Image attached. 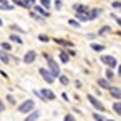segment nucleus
Returning a JSON list of instances; mask_svg holds the SVG:
<instances>
[{"label":"nucleus","mask_w":121,"mask_h":121,"mask_svg":"<svg viewBox=\"0 0 121 121\" xmlns=\"http://www.w3.org/2000/svg\"><path fill=\"white\" fill-rule=\"evenodd\" d=\"M44 58L47 60V68H48V71L55 76V78H58V76L61 74V73H60V65H58V63H56L48 53H44Z\"/></svg>","instance_id":"nucleus-1"},{"label":"nucleus","mask_w":121,"mask_h":121,"mask_svg":"<svg viewBox=\"0 0 121 121\" xmlns=\"http://www.w3.org/2000/svg\"><path fill=\"white\" fill-rule=\"evenodd\" d=\"M34 107H36V102L32 100V99H28V100H24V102L18 105V112L19 113H29L34 110Z\"/></svg>","instance_id":"nucleus-2"},{"label":"nucleus","mask_w":121,"mask_h":121,"mask_svg":"<svg viewBox=\"0 0 121 121\" xmlns=\"http://www.w3.org/2000/svg\"><path fill=\"white\" fill-rule=\"evenodd\" d=\"M87 100H89V103L92 105V107L95 108V110H97V112H100V113L105 112V105H103V103L100 102L97 97H94L92 94H89V95H87Z\"/></svg>","instance_id":"nucleus-3"},{"label":"nucleus","mask_w":121,"mask_h":121,"mask_svg":"<svg viewBox=\"0 0 121 121\" xmlns=\"http://www.w3.org/2000/svg\"><path fill=\"white\" fill-rule=\"evenodd\" d=\"M39 74L42 76V79H44L47 84H53V82H55V79H56L55 76L48 71V68H39Z\"/></svg>","instance_id":"nucleus-4"},{"label":"nucleus","mask_w":121,"mask_h":121,"mask_svg":"<svg viewBox=\"0 0 121 121\" xmlns=\"http://www.w3.org/2000/svg\"><path fill=\"white\" fill-rule=\"evenodd\" d=\"M100 61H102L103 65H107V68H116L118 66V61H116V58L112 55H102L100 56Z\"/></svg>","instance_id":"nucleus-5"},{"label":"nucleus","mask_w":121,"mask_h":121,"mask_svg":"<svg viewBox=\"0 0 121 121\" xmlns=\"http://www.w3.org/2000/svg\"><path fill=\"white\" fill-rule=\"evenodd\" d=\"M36 58H37V53H36V50H28L24 56H23V63H26V65H32L34 61H36Z\"/></svg>","instance_id":"nucleus-6"},{"label":"nucleus","mask_w":121,"mask_h":121,"mask_svg":"<svg viewBox=\"0 0 121 121\" xmlns=\"http://www.w3.org/2000/svg\"><path fill=\"white\" fill-rule=\"evenodd\" d=\"M39 92L42 94V97H44V100L45 102H52V100H55L56 99V95L53 91H50V89H40Z\"/></svg>","instance_id":"nucleus-7"},{"label":"nucleus","mask_w":121,"mask_h":121,"mask_svg":"<svg viewBox=\"0 0 121 121\" xmlns=\"http://www.w3.org/2000/svg\"><path fill=\"white\" fill-rule=\"evenodd\" d=\"M32 8H34V11H36V13H39L42 18H48V16H50V11H48V10H45L44 7H40L39 3H36Z\"/></svg>","instance_id":"nucleus-8"},{"label":"nucleus","mask_w":121,"mask_h":121,"mask_svg":"<svg viewBox=\"0 0 121 121\" xmlns=\"http://www.w3.org/2000/svg\"><path fill=\"white\" fill-rule=\"evenodd\" d=\"M53 42H55V44H58L60 47H66V48H71V47H74V45H73V42H71V40H66V39H60V37H55V39H53Z\"/></svg>","instance_id":"nucleus-9"},{"label":"nucleus","mask_w":121,"mask_h":121,"mask_svg":"<svg viewBox=\"0 0 121 121\" xmlns=\"http://www.w3.org/2000/svg\"><path fill=\"white\" fill-rule=\"evenodd\" d=\"M0 61H2L3 65H10V63H11L10 52H5V50H2V48H0Z\"/></svg>","instance_id":"nucleus-10"},{"label":"nucleus","mask_w":121,"mask_h":121,"mask_svg":"<svg viewBox=\"0 0 121 121\" xmlns=\"http://www.w3.org/2000/svg\"><path fill=\"white\" fill-rule=\"evenodd\" d=\"M110 95H112L113 99H116V100H121V89L120 87H116V86H110Z\"/></svg>","instance_id":"nucleus-11"},{"label":"nucleus","mask_w":121,"mask_h":121,"mask_svg":"<svg viewBox=\"0 0 121 121\" xmlns=\"http://www.w3.org/2000/svg\"><path fill=\"white\" fill-rule=\"evenodd\" d=\"M39 116H40V112L34 108L32 112H29V113H28V116L24 118V121H37V120H39Z\"/></svg>","instance_id":"nucleus-12"},{"label":"nucleus","mask_w":121,"mask_h":121,"mask_svg":"<svg viewBox=\"0 0 121 121\" xmlns=\"http://www.w3.org/2000/svg\"><path fill=\"white\" fill-rule=\"evenodd\" d=\"M97 86H99V87H102V89H107V91H108L112 84H110V81H108L107 78H99V79H97Z\"/></svg>","instance_id":"nucleus-13"},{"label":"nucleus","mask_w":121,"mask_h":121,"mask_svg":"<svg viewBox=\"0 0 121 121\" xmlns=\"http://www.w3.org/2000/svg\"><path fill=\"white\" fill-rule=\"evenodd\" d=\"M73 10L74 11H78V13H89V7H86V5H82V3H74L73 5Z\"/></svg>","instance_id":"nucleus-14"},{"label":"nucleus","mask_w":121,"mask_h":121,"mask_svg":"<svg viewBox=\"0 0 121 121\" xmlns=\"http://www.w3.org/2000/svg\"><path fill=\"white\" fill-rule=\"evenodd\" d=\"M100 13H102V8H92V10H89V21L97 19L99 16H100Z\"/></svg>","instance_id":"nucleus-15"},{"label":"nucleus","mask_w":121,"mask_h":121,"mask_svg":"<svg viewBox=\"0 0 121 121\" xmlns=\"http://www.w3.org/2000/svg\"><path fill=\"white\" fill-rule=\"evenodd\" d=\"M15 8L13 3H10L8 0H0V10H7V11H11Z\"/></svg>","instance_id":"nucleus-16"},{"label":"nucleus","mask_w":121,"mask_h":121,"mask_svg":"<svg viewBox=\"0 0 121 121\" xmlns=\"http://www.w3.org/2000/svg\"><path fill=\"white\" fill-rule=\"evenodd\" d=\"M13 5L15 7H21V8H26V10H31L32 7L29 5L26 0H13Z\"/></svg>","instance_id":"nucleus-17"},{"label":"nucleus","mask_w":121,"mask_h":121,"mask_svg":"<svg viewBox=\"0 0 121 121\" xmlns=\"http://www.w3.org/2000/svg\"><path fill=\"white\" fill-rule=\"evenodd\" d=\"M74 18L79 21V23H86V21H89V13H74Z\"/></svg>","instance_id":"nucleus-18"},{"label":"nucleus","mask_w":121,"mask_h":121,"mask_svg":"<svg viewBox=\"0 0 121 121\" xmlns=\"http://www.w3.org/2000/svg\"><path fill=\"white\" fill-rule=\"evenodd\" d=\"M10 40L11 42H15V44H19V45H23V39H21V36L19 34H16V32H13V34H10Z\"/></svg>","instance_id":"nucleus-19"},{"label":"nucleus","mask_w":121,"mask_h":121,"mask_svg":"<svg viewBox=\"0 0 121 121\" xmlns=\"http://www.w3.org/2000/svg\"><path fill=\"white\" fill-rule=\"evenodd\" d=\"M58 56H60V61H61L63 65H66V63L69 61V55L66 53V50H60V53H58Z\"/></svg>","instance_id":"nucleus-20"},{"label":"nucleus","mask_w":121,"mask_h":121,"mask_svg":"<svg viewBox=\"0 0 121 121\" xmlns=\"http://www.w3.org/2000/svg\"><path fill=\"white\" fill-rule=\"evenodd\" d=\"M91 48H92L94 52H103V50H105V45H102V44H95V42H92V44H91Z\"/></svg>","instance_id":"nucleus-21"},{"label":"nucleus","mask_w":121,"mask_h":121,"mask_svg":"<svg viewBox=\"0 0 121 121\" xmlns=\"http://www.w3.org/2000/svg\"><path fill=\"white\" fill-rule=\"evenodd\" d=\"M10 29H11L13 32H16V34H24V32H26V31L21 28V26H18V24H11V26H10Z\"/></svg>","instance_id":"nucleus-22"},{"label":"nucleus","mask_w":121,"mask_h":121,"mask_svg":"<svg viewBox=\"0 0 121 121\" xmlns=\"http://www.w3.org/2000/svg\"><path fill=\"white\" fill-rule=\"evenodd\" d=\"M112 108H113V112L116 113V115H121V102H120V100H116V102L113 103Z\"/></svg>","instance_id":"nucleus-23"},{"label":"nucleus","mask_w":121,"mask_h":121,"mask_svg":"<svg viewBox=\"0 0 121 121\" xmlns=\"http://www.w3.org/2000/svg\"><path fill=\"white\" fill-rule=\"evenodd\" d=\"M112 32V26H103L102 29H99V36H107Z\"/></svg>","instance_id":"nucleus-24"},{"label":"nucleus","mask_w":121,"mask_h":121,"mask_svg":"<svg viewBox=\"0 0 121 121\" xmlns=\"http://www.w3.org/2000/svg\"><path fill=\"white\" fill-rule=\"evenodd\" d=\"M58 79H60V84H61V86H68V84H69V78L66 74H60Z\"/></svg>","instance_id":"nucleus-25"},{"label":"nucleus","mask_w":121,"mask_h":121,"mask_svg":"<svg viewBox=\"0 0 121 121\" xmlns=\"http://www.w3.org/2000/svg\"><path fill=\"white\" fill-rule=\"evenodd\" d=\"M68 24H69V26H73V28H76V29H79V28H81V23H79V21H78L76 18L68 19Z\"/></svg>","instance_id":"nucleus-26"},{"label":"nucleus","mask_w":121,"mask_h":121,"mask_svg":"<svg viewBox=\"0 0 121 121\" xmlns=\"http://www.w3.org/2000/svg\"><path fill=\"white\" fill-rule=\"evenodd\" d=\"M29 16H31V18H32V19H36V21H39V23H42V21H44V18H42V16H40L39 13H36L34 10H32V11L29 13Z\"/></svg>","instance_id":"nucleus-27"},{"label":"nucleus","mask_w":121,"mask_h":121,"mask_svg":"<svg viewBox=\"0 0 121 121\" xmlns=\"http://www.w3.org/2000/svg\"><path fill=\"white\" fill-rule=\"evenodd\" d=\"M39 5L44 7L45 10H48L50 7H52V0H39Z\"/></svg>","instance_id":"nucleus-28"},{"label":"nucleus","mask_w":121,"mask_h":121,"mask_svg":"<svg viewBox=\"0 0 121 121\" xmlns=\"http://www.w3.org/2000/svg\"><path fill=\"white\" fill-rule=\"evenodd\" d=\"M92 118H94L95 121H107V118H105V116H103L100 112H95V113L92 115Z\"/></svg>","instance_id":"nucleus-29"},{"label":"nucleus","mask_w":121,"mask_h":121,"mask_svg":"<svg viewBox=\"0 0 121 121\" xmlns=\"http://www.w3.org/2000/svg\"><path fill=\"white\" fill-rule=\"evenodd\" d=\"M0 48H2V50H5V52H11V48H13V47H11L10 42H2V44H0Z\"/></svg>","instance_id":"nucleus-30"},{"label":"nucleus","mask_w":121,"mask_h":121,"mask_svg":"<svg viewBox=\"0 0 121 121\" xmlns=\"http://www.w3.org/2000/svg\"><path fill=\"white\" fill-rule=\"evenodd\" d=\"M105 78H107L108 81H112L113 78H115V73H113L112 68H107V71H105Z\"/></svg>","instance_id":"nucleus-31"},{"label":"nucleus","mask_w":121,"mask_h":121,"mask_svg":"<svg viewBox=\"0 0 121 121\" xmlns=\"http://www.w3.org/2000/svg\"><path fill=\"white\" fill-rule=\"evenodd\" d=\"M37 39L40 40V42H44V44H47V42H50V40H52V39L48 37L47 34H39V36H37Z\"/></svg>","instance_id":"nucleus-32"},{"label":"nucleus","mask_w":121,"mask_h":121,"mask_svg":"<svg viewBox=\"0 0 121 121\" xmlns=\"http://www.w3.org/2000/svg\"><path fill=\"white\" fill-rule=\"evenodd\" d=\"M7 102H8L10 105H16V99H15L11 94H8V95H7Z\"/></svg>","instance_id":"nucleus-33"},{"label":"nucleus","mask_w":121,"mask_h":121,"mask_svg":"<svg viewBox=\"0 0 121 121\" xmlns=\"http://www.w3.org/2000/svg\"><path fill=\"white\" fill-rule=\"evenodd\" d=\"M53 7H55V10H58V11H60V10H61V7H63V2H61V0H55V2H53Z\"/></svg>","instance_id":"nucleus-34"},{"label":"nucleus","mask_w":121,"mask_h":121,"mask_svg":"<svg viewBox=\"0 0 121 121\" xmlns=\"http://www.w3.org/2000/svg\"><path fill=\"white\" fill-rule=\"evenodd\" d=\"M66 53H68L69 56H76V50L73 48V47H71V48H66Z\"/></svg>","instance_id":"nucleus-35"},{"label":"nucleus","mask_w":121,"mask_h":121,"mask_svg":"<svg viewBox=\"0 0 121 121\" xmlns=\"http://www.w3.org/2000/svg\"><path fill=\"white\" fill-rule=\"evenodd\" d=\"M65 121H76V118L71 113H68V115H65Z\"/></svg>","instance_id":"nucleus-36"},{"label":"nucleus","mask_w":121,"mask_h":121,"mask_svg":"<svg viewBox=\"0 0 121 121\" xmlns=\"http://www.w3.org/2000/svg\"><path fill=\"white\" fill-rule=\"evenodd\" d=\"M112 7H113V8H121V2H113Z\"/></svg>","instance_id":"nucleus-37"},{"label":"nucleus","mask_w":121,"mask_h":121,"mask_svg":"<svg viewBox=\"0 0 121 121\" xmlns=\"http://www.w3.org/2000/svg\"><path fill=\"white\" fill-rule=\"evenodd\" d=\"M112 16H113L115 19H116V23H118V26L121 28V18H118V16H115V15H112Z\"/></svg>","instance_id":"nucleus-38"},{"label":"nucleus","mask_w":121,"mask_h":121,"mask_svg":"<svg viewBox=\"0 0 121 121\" xmlns=\"http://www.w3.org/2000/svg\"><path fill=\"white\" fill-rule=\"evenodd\" d=\"M26 2H28L29 5H31V7H34V5H36V2H37V0H26Z\"/></svg>","instance_id":"nucleus-39"},{"label":"nucleus","mask_w":121,"mask_h":121,"mask_svg":"<svg viewBox=\"0 0 121 121\" xmlns=\"http://www.w3.org/2000/svg\"><path fill=\"white\" fill-rule=\"evenodd\" d=\"M5 110V103L2 102V99H0V112H3Z\"/></svg>","instance_id":"nucleus-40"},{"label":"nucleus","mask_w":121,"mask_h":121,"mask_svg":"<svg viewBox=\"0 0 121 121\" xmlns=\"http://www.w3.org/2000/svg\"><path fill=\"white\" fill-rule=\"evenodd\" d=\"M61 97H63V100H66V102H68V100H69V99H68V95H66V94H61Z\"/></svg>","instance_id":"nucleus-41"},{"label":"nucleus","mask_w":121,"mask_h":121,"mask_svg":"<svg viewBox=\"0 0 121 121\" xmlns=\"http://www.w3.org/2000/svg\"><path fill=\"white\" fill-rule=\"evenodd\" d=\"M116 68H118V76H120V78H121V65H118V66H116Z\"/></svg>","instance_id":"nucleus-42"},{"label":"nucleus","mask_w":121,"mask_h":121,"mask_svg":"<svg viewBox=\"0 0 121 121\" xmlns=\"http://www.w3.org/2000/svg\"><path fill=\"white\" fill-rule=\"evenodd\" d=\"M0 26H3V21H2V18H0Z\"/></svg>","instance_id":"nucleus-43"},{"label":"nucleus","mask_w":121,"mask_h":121,"mask_svg":"<svg viewBox=\"0 0 121 121\" xmlns=\"http://www.w3.org/2000/svg\"><path fill=\"white\" fill-rule=\"evenodd\" d=\"M107 121H115V120H108V118H107Z\"/></svg>","instance_id":"nucleus-44"},{"label":"nucleus","mask_w":121,"mask_h":121,"mask_svg":"<svg viewBox=\"0 0 121 121\" xmlns=\"http://www.w3.org/2000/svg\"><path fill=\"white\" fill-rule=\"evenodd\" d=\"M118 34H120V36H121V31H120V32H118Z\"/></svg>","instance_id":"nucleus-45"}]
</instances>
